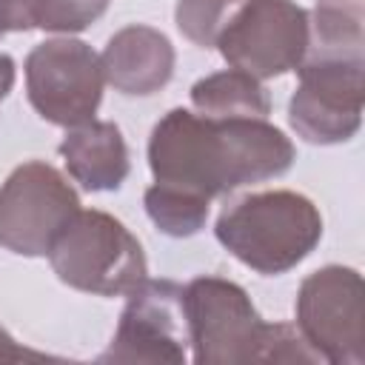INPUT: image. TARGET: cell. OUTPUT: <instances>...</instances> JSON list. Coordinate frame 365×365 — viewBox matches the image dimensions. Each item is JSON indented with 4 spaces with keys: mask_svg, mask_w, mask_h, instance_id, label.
<instances>
[{
    "mask_svg": "<svg viewBox=\"0 0 365 365\" xmlns=\"http://www.w3.org/2000/svg\"><path fill=\"white\" fill-rule=\"evenodd\" d=\"M291 165L294 143L268 120H214L200 111L171 108L148 140L154 180L208 200L282 177Z\"/></svg>",
    "mask_w": 365,
    "mask_h": 365,
    "instance_id": "cell-1",
    "label": "cell"
},
{
    "mask_svg": "<svg viewBox=\"0 0 365 365\" xmlns=\"http://www.w3.org/2000/svg\"><path fill=\"white\" fill-rule=\"evenodd\" d=\"M182 308L197 365L319 362L294 325L265 322L245 288L225 277H194L182 288Z\"/></svg>",
    "mask_w": 365,
    "mask_h": 365,
    "instance_id": "cell-2",
    "label": "cell"
},
{
    "mask_svg": "<svg viewBox=\"0 0 365 365\" xmlns=\"http://www.w3.org/2000/svg\"><path fill=\"white\" fill-rule=\"evenodd\" d=\"M214 234L220 245L251 271L279 277L319 245L322 217L305 194L274 188L245 194L225 205Z\"/></svg>",
    "mask_w": 365,
    "mask_h": 365,
    "instance_id": "cell-3",
    "label": "cell"
},
{
    "mask_svg": "<svg viewBox=\"0 0 365 365\" xmlns=\"http://www.w3.org/2000/svg\"><path fill=\"white\" fill-rule=\"evenodd\" d=\"M48 262L60 282L97 297L131 294L148 274L140 240L117 217L97 208L77 211L54 240Z\"/></svg>",
    "mask_w": 365,
    "mask_h": 365,
    "instance_id": "cell-4",
    "label": "cell"
},
{
    "mask_svg": "<svg viewBox=\"0 0 365 365\" xmlns=\"http://www.w3.org/2000/svg\"><path fill=\"white\" fill-rule=\"evenodd\" d=\"M288 123L305 143L334 145L359 131L365 100V54L308 51L297 68Z\"/></svg>",
    "mask_w": 365,
    "mask_h": 365,
    "instance_id": "cell-5",
    "label": "cell"
},
{
    "mask_svg": "<svg viewBox=\"0 0 365 365\" xmlns=\"http://www.w3.org/2000/svg\"><path fill=\"white\" fill-rule=\"evenodd\" d=\"M77 211L71 182L54 165L29 160L0 185V245L20 257H48Z\"/></svg>",
    "mask_w": 365,
    "mask_h": 365,
    "instance_id": "cell-6",
    "label": "cell"
},
{
    "mask_svg": "<svg viewBox=\"0 0 365 365\" xmlns=\"http://www.w3.org/2000/svg\"><path fill=\"white\" fill-rule=\"evenodd\" d=\"M103 83L100 54L68 34L37 43L26 57V94L46 123L74 128L94 120Z\"/></svg>",
    "mask_w": 365,
    "mask_h": 365,
    "instance_id": "cell-7",
    "label": "cell"
},
{
    "mask_svg": "<svg viewBox=\"0 0 365 365\" xmlns=\"http://www.w3.org/2000/svg\"><path fill=\"white\" fill-rule=\"evenodd\" d=\"M297 331L331 365H365L362 277L348 265H322L297 291Z\"/></svg>",
    "mask_w": 365,
    "mask_h": 365,
    "instance_id": "cell-8",
    "label": "cell"
},
{
    "mask_svg": "<svg viewBox=\"0 0 365 365\" xmlns=\"http://www.w3.org/2000/svg\"><path fill=\"white\" fill-rule=\"evenodd\" d=\"M311 46V14L294 0H245L217 40L231 68L257 80L297 71Z\"/></svg>",
    "mask_w": 365,
    "mask_h": 365,
    "instance_id": "cell-9",
    "label": "cell"
},
{
    "mask_svg": "<svg viewBox=\"0 0 365 365\" xmlns=\"http://www.w3.org/2000/svg\"><path fill=\"white\" fill-rule=\"evenodd\" d=\"M188 322L182 308V285L171 279H143L120 314L111 345L100 362H168L185 365Z\"/></svg>",
    "mask_w": 365,
    "mask_h": 365,
    "instance_id": "cell-10",
    "label": "cell"
},
{
    "mask_svg": "<svg viewBox=\"0 0 365 365\" xmlns=\"http://www.w3.org/2000/svg\"><path fill=\"white\" fill-rule=\"evenodd\" d=\"M174 46L151 26H125L108 37L100 63L106 83L125 97H148L174 74Z\"/></svg>",
    "mask_w": 365,
    "mask_h": 365,
    "instance_id": "cell-11",
    "label": "cell"
},
{
    "mask_svg": "<svg viewBox=\"0 0 365 365\" xmlns=\"http://www.w3.org/2000/svg\"><path fill=\"white\" fill-rule=\"evenodd\" d=\"M57 151L71 180L86 191H117L128 177L123 131L108 120H88L68 128Z\"/></svg>",
    "mask_w": 365,
    "mask_h": 365,
    "instance_id": "cell-12",
    "label": "cell"
},
{
    "mask_svg": "<svg viewBox=\"0 0 365 365\" xmlns=\"http://www.w3.org/2000/svg\"><path fill=\"white\" fill-rule=\"evenodd\" d=\"M191 103L200 114L214 120H265L271 97L265 86L240 68L214 71L191 86Z\"/></svg>",
    "mask_w": 365,
    "mask_h": 365,
    "instance_id": "cell-13",
    "label": "cell"
},
{
    "mask_svg": "<svg viewBox=\"0 0 365 365\" xmlns=\"http://www.w3.org/2000/svg\"><path fill=\"white\" fill-rule=\"evenodd\" d=\"M308 51L365 54V0H317Z\"/></svg>",
    "mask_w": 365,
    "mask_h": 365,
    "instance_id": "cell-14",
    "label": "cell"
},
{
    "mask_svg": "<svg viewBox=\"0 0 365 365\" xmlns=\"http://www.w3.org/2000/svg\"><path fill=\"white\" fill-rule=\"evenodd\" d=\"M208 197L168 182H154L143 197L148 220L168 237H194L202 231L208 220Z\"/></svg>",
    "mask_w": 365,
    "mask_h": 365,
    "instance_id": "cell-15",
    "label": "cell"
},
{
    "mask_svg": "<svg viewBox=\"0 0 365 365\" xmlns=\"http://www.w3.org/2000/svg\"><path fill=\"white\" fill-rule=\"evenodd\" d=\"M245 0H177L174 23L185 40L200 48H217L220 34Z\"/></svg>",
    "mask_w": 365,
    "mask_h": 365,
    "instance_id": "cell-16",
    "label": "cell"
},
{
    "mask_svg": "<svg viewBox=\"0 0 365 365\" xmlns=\"http://www.w3.org/2000/svg\"><path fill=\"white\" fill-rule=\"evenodd\" d=\"M111 0H48L37 29L43 31H83L88 29L94 20H100L106 14Z\"/></svg>",
    "mask_w": 365,
    "mask_h": 365,
    "instance_id": "cell-17",
    "label": "cell"
},
{
    "mask_svg": "<svg viewBox=\"0 0 365 365\" xmlns=\"http://www.w3.org/2000/svg\"><path fill=\"white\" fill-rule=\"evenodd\" d=\"M48 0H0V29L3 31H31L37 29Z\"/></svg>",
    "mask_w": 365,
    "mask_h": 365,
    "instance_id": "cell-18",
    "label": "cell"
},
{
    "mask_svg": "<svg viewBox=\"0 0 365 365\" xmlns=\"http://www.w3.org/2000/svg\"><path fill=\"white\" fill-rule=\"evenodd\" d=\"M20 359H46V354L23 348L6 328H0V362H20Z\"/></svg>",
    "mask_w": 365,
    "mask_h": 365,
    "instance_id": "cell-19",
    "label": "cell"
},
{
    "mask_svg": "<svg viewBox=\"0 0 365 365\" xmlns=\"http://www.w3.org/2000/svg\"><path fill=\"white\" fill-rule=\"evenodd\" d=\"M14 77H17L14 60L9 54H0V100H6L9 91L14 88Z\"/></svg>",
    "mask_w": 365,
    "mask_h": 365,
    "instance_id": "cell-20",
    "label": "cell"
},
{
    "mask_svg": "<svg viewBox=\"0 0 365 365\" xmlns=\"http://www.w3.org/2000/svg\"><path fill=\"white\" fill-rule=\"evenodd\" d=\"M0 34H3V29H0Z\"/></svg>",
    "mask_w": 365,
    "mask_h": 365,
    "instance_id": "cell-21",
    "label": "cell"
}]
</instances>
